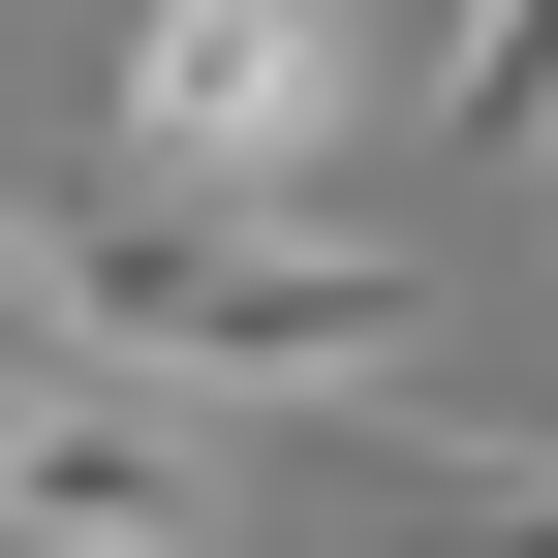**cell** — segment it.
Returning <instances> with one entry per match:
<instances>
[{
    "instance_id": "cell-5",
    "label": "cell",
    "mask_w": 558,
    "mask_h": 558,
    "mask_svg": "<svg viewBox=\"0 0 558 558\" xmlns=\"http://www.w3.org/2000/svg\"><path fill=\"white\" fill-rule=\"evenodd\" d=\"M62 373H94V311H62V218H0V435H32Z\"/></svg>"
},
{
    "instance_id": "cell-1",
    "label": "cell",
    "mask_w": 558,
    "mask_h": 558,
    "mask_svg": "<svg viewBox=\"0 0 558 558\" xmlns=\"http://www.w3.org/2000/svg\"><path fill=\"white\" fill-rule=\"evenodd\" d=\"M62 311H94V373L124 403H341L373 435L403 373H435V248H373V218H186V186H62Z\"/></svg>"
},
{
    "instance_id": "cell-4",
    "label": "cell",
    "mask_w": 558,
    "mask_h": 558,
    "mask_svg": "<svg viewBox=\"0 0 558 558\" xmlns=\"http://www.w3.org/2000/svg\"><path fill=\"white\" fill-rule=\"evenodd\" d=\"M435 124L497 186H558V0H465V32H435Z\"/></svg>"
},
{
    "instance_id": "cell-2",
    "label": "cell",
    "mask_w": 558,
    "mask_h": 558,
    "mask_svg": "<svg viewBox=\"0 0 558 558\" xmlns=\"http://www.w3.org/2000/svg\"><path fill=\"white\" fill-rule=\"evenodd\" d=\"M341 124H373V0H156L124 32V186H186V218H341Z\"/></svg>"
},
{
    "instance_id": "cell-3",
    "label": "cell",
    "mask_w": 558,
    "mask_h": 558,
    "mask_svg": "<svg viewBox=\"0 0 558 558\" xmlns=\"http://www.w3.org/2000/svg\"><path fill=\"white\" fill-rule=\"evenodd\" d=\"M0 558H218V435L124 373H62L32 435H0Z\"/></svg>"
}]
</instances>
